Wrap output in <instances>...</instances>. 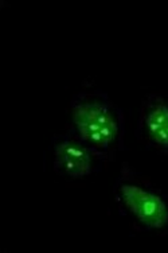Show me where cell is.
Here are the masks:
<instances>
[{"mask_svg":"<svg viewBox=\"0 0 168 253\" xmlns=\"http://www.w3.org/2000/svg\"><path fill=\"white\" fill-rule=\"evenodd\" d=\"M73 124L82 140L97 148L111 147L119 137L120 124L111 108L100 101H82L72 111Z\"/></svg>","mask_w":168,"mask_h":253,"instance_id":"cell-1","label":"cell"},{"mask_svg":"<svg viewBox=\"0 0 168 253\" xmlns=\"http://www.w3.org/2000/svg\"><path fill=\"white\" fill-rule=\"evenodd\" d=\"M119 194L125 208L144 226L149 229L167 226L168 206L160 195L132 183L121 185Z\"/></svg>","mask_w":168,"mask_h":253,"instance_id":"cell-2","label":"cell"},{"mask_svg":"<svg viewBox=\"0 0 168 253\" xmlns=\"http://www.w3.org/2000/svg\"><path fill=\"white\" fill-rule=\"evenodd\" d=\"M55 166L72 178H82L90 174L93 158L86 147L77 141L63 140L55 146Z\"/></svg>","mask_w":168,"mask_h":253,"instance_id":"cell-3","label":"cell"},{"mask_svg":"<svg viewBox=\"0 0 168 253\" xmlns=\"http://www.w3.org/2000/svg\"><path fill=\"white\" fill-rule=\"evenodd\" d=\"M144 126L155 144L168 148V104L152 102L144 113Z\"/></svg>","mask_w":168,"mask_h":253,"instance_id":"cell-4","label":"cell"}]
</instances>
